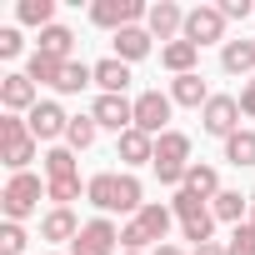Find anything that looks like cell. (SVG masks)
Wrapping results in <instances>:
<instances>
[{"mask_svg": "<svg viewBox=\"0 0 255 255\" xmlns=\"http://www.w3.org/2000/svg\"><path fill=\"white\" fill-rule=\"evenodd\" d=\"M230 255H255V220H245V225H235V235H230V245H225Z\"/></svg>", "mask_w": 255, "mask_h": 255, "instance_id": "836d02e7", "label": "cell"}, {"mask_svg": "<svg viewBox=\"0 0 255 255\" xmlns=\"http://www.w3.org/2000/svg\"><path fill=\"white\" fill-rule=\"evenodd\" d=\"M145 30L155 35V40H185V10L175 5V0H155V5L145 10Z\"/></svg>", "mask_w": 255, "mask_h": 255, "instance_id": "5bb4252c", "label": "cell"}, {"mask_svg": "<svg viewBox=\"0 0 255 255\" xmlns=\"http://www.w3.org/2000/svg\"><path fill=\"white\" fill-rule=\"evenodd\" d=\"M220 15L225 20H245V15H255V5L250 0H220Z\"/></svg>", "mask_w": 255, "mask_h": 255, "instance_id": "d590c367", "label": "cell"}, {"mask_svg": "<svg viewBox=\"0 0 255 255\" xmlns=\"http://www.w3.org/2000/svg\"><path fill=\"white\" fill-rule=\"evenodd\" d=\"M25 75H30L35 85H50V90H55V85H60V75H65V60H55V55H40V50H35V55L25 60Z\"/></svg>", "mask_w": 255, "mask_h": 255, "instance_id": "4316f807", "label": "cell"}, {"mask_svg": "<svg viewBox=\"0 0 255 255\" xmlns=\"http://www.w3.org/2000/svg\"><path fill=\"white\" fill-rule=\"evenodd\" d=\"M35 105H40V95H35V80L25 70L0 75V110H5V115H30Z\"/></svg>", "mask_w": 255, "mask_h": 255, "instance_id": "7c38bea8", "label": "cell"}, {"mask_svg": "<svg viewBox=\"0 0 255 255\" xmlns=\"http://www.w3.org/2000/svg\"><path fill=\"white\" fill-rule=\"evenodd\" d=\"M235 100H240V115H245V120H255V80H245V90H240Z\"/></svg>", "mask_w": 255, "mask_h": 255, "instance_id": "8d00e7d4", "label": "cell"}, {"mask_svg": "<svg viewBox=\"0 0 255 255\" xmlns=\"http://www.w3.org/2000/svg\"><path fill=\"white\" fill-rule=\"evenodd\" d=\"M185 170H190V135L185 130H165L155 140V175H160V185L180 190L185 185Z\"/></svg>", "mask_w": 255, "mask_h": 255, "instance_id": "8992f818", "label": "cell"}, {"mask_svg": "<svg viewBox=\"0 0 255 255\" xmlns=\"http://www.w3.org/2000/svg\"><path fill=\"white\" fill-rule=\"evenodd\" d=\"M145 10H150V5H140V0H95V5H90V20H95L100 30L120 35V30H130V25H145Z\"/></svg>", "mask_w": 255, "mask_h": 255, "instance_id": "52a82bcc", "label": "cell"}, {"mask_svg": "<svg viewBox=\"0 0 255 255\" xmlns=\"http://www.w3.org/2000/svg\"><path fill=\"white\" fill-rule=\"evenodd\" d=\"M150 40H155V35H150L145 25H130V30H120V35H115V60H125V65L145 60V55H150Z\"/></svg>", "mask_w": 255, "mask_h": 255, "instance_id": "ffe728a7", "label": "cell"}, {"mask_svg": "<svg viewBox=\"0 0 255 255\" xmlns=\"http://www.w3.org/2000/svg\"><path fill=\"white\" fill-rule=\"evenodd\" d=\"M40 200H50V185L40 180V175H10L5 180V190H0V210H5V220H25V215H35L40 210Z\"/></svg>", "mask_w": 255, "mask_h": 255, "instance_id": "5b68a950", "label": "cell"}, {"mask_svg": "<svg viewBox=\"0 0 255 255\" xmlns=\"http://www.w3.org/2000/svg\"><path fill=\"white\" fill-rule=\"evenodd\" d=\"M225 160H230L235 170H250V165H255V130H235V135L225 140Z\"/></svg>", "mask_w": 255, "mask_h": 255, "instance_id": "f546056e", "label": "cell"}, {"mask_svg": "<svg viewBox=\"0 0 255 255\" xmlns=\"http://www.w3.org/2000/svg\"><path fill=\"white\" fill-rule=\"evenodd\" d=\"M220 70L225 75H250L255 70V40H225L220 45Z\"/></svg>", "mask_w": 255, "mask_h": 255, "instance_id": "603a6c76", "label": "cell"}, {"mask_svg": "<svg viewBox=\"0 0 255 255\" xmlns=\"http://www.w3.org/2000/svg\"><path fill=\"white\" fill-rule=\"evenodd\" d=\"M25 245H30L25 225H15V220H5V225H0V255H25Z\"/></svg>", "mask_w": 255, "mask_h": 255, "instance_id": "1f68e13d", "label": "cell"}, {"mask_svg": "<svg viewBox=\"0 0 255 255\" xmlns=\"http://www.w3.org/2000/svg\"><path fill=\"white\" fill-rule=\"evenodd\" d=\"M55 255H60V250H55Z\"/></svg>", "mask_w": 255, "mask_h": 255, "instance_id": "b9f144b4", "label": "cell"}, {"mask_svg": "<svg viewBox=\"0 0 255 255\" xmlns=\"http://www.w3.org/2000/svg\"><path fill=\"white\" fill-rule=\"evenodd\" d=\"M95 135H100V125H95V115L85 110V115H70V130H65V145L80 155V150H90L95 145Z\"/></svg>", "mask_w": 255, "mask_h": 255, "instance_id": "f1b7e54d", "label": "cell"}, {"mask_svg": "<svg viewBox=\"0 0 255 255\" xmlns=\"http://www.w3.org/2000/svg\"><path fill=\"white\" fill-rule=\"evenodd\" d=\"M185 190H195L200 200H215L225 185H220V170H215V165H205V160H190V170H185Z\"/></svg>", "mask_w": 255, "mask_h": 255, "instance_id": "cb8c5ba5", "label": "cell"}, {"mask_svg": "<svg viewBox=\"0 0 255 255\" xmlns=\"http://www.w3.org/2000/svg\"><path fill=\"white\" fill-rule=\"evenodd\" d=\"M90 115H95L100 130H115V135L135 130V100H125V95H95Z\"/></svg>", "mask_w": 255, "mask_h": 255, "instance_id": "4fadbf2b", "label": "cell"}, {"mask_svg": "<svg viewBox=\"0 0 255 255\" xmlns=\"http://www.w3.org/2000/svg\"><path fill=\"white\" fill-rule=\"evenodd\" d=\"M70 255H120V230H115V220H110V215L85 220L80 235H75V245H70Z\"/></svg>", "mask_w": 255, "mask_h": 255, "instance_id": "ba28073f", "label": "cell"}, {"mask_svg": "<svg viewBox=\"0 0 255 255\" xmlns=\"http://www.w3.org/2000/svg\"><path fill=\"white\" fill-rule=\"evenodd\" d=\"M120 255H140V250H120Z\"/></svg>", "mask_w": 255, "mask_h": 255, "instance_id": "60d3db41", "label": "cell"}, {"mask_svg": "<svg viewBox=\"0 0 255 255\" xmlns=\"http://www.w3.org/2000/svg\"><path fill=\"white\" fill-rule=\"evenodd\" d=\"M170 100H175V105H190V110H205V105H210V85H205V75H200V70L175 75V80H170Z\"/></svg>", "mask_w": 255, "mask_h": 255, "instance_id": "ac0fdd59", "label": "cell"}, {"mask_svg": "<svg viewBox=\"0 0 255 255\" xmlns=\"http://www.w3.org/2000/svg\"><path fill=\"white\" fill-rule=\"evenodd\" d=\"M50 185V205H70V200H80L85 195V180L75 175V180H45Z\"/></svg>", "mask_w": 255, "mask_h": 255, "instance_id": "d6a6232c", "label": "cell"}, {"mask_svg": "<svg viewBox=\"0 0 255 255\" xmlns=\"http://www.w3.org/2000/svg\"><path fill=\"white\" fill-rule=\"evenodd\" d=\"M35 50H40V55H55V60H75V30L55 20V25L40 30V45H35Z\"/></svg>", "mask_w": 255, "mask_h": 255, "instance_id": "44dd1931", "label": "cell"}, {"mask_svg": "<svg viewBox=\"0 0 255 255\" xmlns=\"http://www.w3.org/2000/svg\"><path fill=\"white\" fill-rule=\"evenodd\" d=\"M40 160H45V180H75V175H80V165H75V150H70V145H50Z\"/></svg>", "mask_w": 255, "mask_h": 255, "instance_id": "d4e9b609", "label": "cell"}, {"mask_svg": "<svg viewBox=\"0 0 255 255\" xmlns=\"http://www.w3.org/2000/svg\"><path fill=\"white\" fill-rule=\"evenodd\" d=\"M25 125H30V135H35V140H65L70 115L60 110V100H40V105L25 115Z\"/></svg>", "mask_w": 255, "mask_h": 255, "instance_id": "9a60e30c", "label": "cell"}, {"mask_svg": "<svg viewBox=\"0 0 255 255\" xmlns=\"http://www.w3.org/2000/svg\"><path fill=\"white\" fill-rule=\"evenodd\" d=\"M25 50V40H20V30L15 25H5V30H0V60H15Z\"/></svg>", "mask_w": 255, "mask_h": 255, "instance_id": "e575fe53", "label": "cell"}, {"mask_svg": "<svg viewBox=\"0 0 255 255\" xmlns=\"http://www.w3.org/2000/svg\"><path fill=\"white\" fill-rule=\"evenodd\" d=\"M85 200L100 210V215H140L145 205V190L130 170H100L85 180Z\"/></svg>", "mask_w": 255, "mask_h": 255, "instance_id": "6da1fadb", "label": "cell"}, {"mask_svg": "<svg viewBox=\"0 0 255 255\" xmlns=\"http://www.w3.org/2000/svg\"><path fill=\"white\" fill-rule=\"evenodd\" d=\"M250 220H255V195H250Z\"/></svg>", "mask_w": 255, "mask_h": 255, "instance_id": "ab89813d", "label": "cell"}, {"mask_svg": "<svg viewBox=\"0 0 255 255\" xmlns=\"http://www.w3.org/2000/svg\"><path fill=\"white\" fill-rule=\"evenodd\" d=\"M170 225H175V210L160 205V200H145L140 215H130V220L120 225V250H140V255H150L155 245H165Z\"/></svg>", "mask_w": 255, "mask_h": 255, "instance_id": "7a4b0ae2", "label": "cell"}, {"mask_svg": "<svg viewBox=\"0 0 255 255\" xmlns=\"http://www.w3.org/2000/svg\"><path fill=\"white\" fill-rule=\"evenodd\" d=\"M115 155H120L125 170H135V165H155V135H145V130H125L120 145H115Z\"/></svg>", "mask_w": 255, "mask_h": 255, "instance_id": "e0dca14e", "label": "cell"}, {"mask_svg": "<svg viewBox=\"0 0 255 255\" xmlns=\"http://www.w3.org/2000/svg\"><path fill=\"white\" fill-rule=\"evenodd\" d=\"M190 255H230V250H225V245H220V240H205V245H195V250H190Z\"/></svg>", "mask_w": 255, "mask_h": 255, "instance_id": "74e56055", "label": "cell"}, {"mask_svg": "<svg viewBox=\"0 0 255 255\" xmlns=\"http://www.w3.org/2000/svg\"><path fill=\"white\" fill-rule=\"evenodd\" d=\"M35 150H40V140L30 135L25 115H0V160H5V170L25 175V165L35 160Z\"/></svg>", "mask_w": 255, "mask_h": 255, "instance_id": "3957f363", "label": "cell"}, {"mask_svg": "<svg viewBox=\"0 0 255 255\" xmlns=\"http://www.w3.org/2000/svg\"><path fill=\"white\" fill-rule=\"evenodd\" d=\"M210 210H215V220H225V225H245L250 195H240V190H220V195L210 200Z\"/></svg>", "mask_w": 255, "mask_h": 255, "instance_id": "484cf974", "label": "cell"}, {"mask_svg": "<svg viewBox=\"0 0 255 255\" xmlns=\"http://www.w3.org/2000/svg\"><path fill=\"white\" fill-rule=\"evenodd\" d=\"M150 255H185V250H180V245H170V240H165V245H155V250H150Z\"/></svg>", "mask_w": 255, "mask_h": 255, "instance_id": "f35d334b", "label": "cell"}, {"mask_svg": "<svg viewBox=\"0 0 255 255\" xmlns=\"http://www.w3.org/2000/svg\"><path fill=\"white\" fill-rule=\"evenodd\" d=\"M15 20H20V25H30V30L55 25V0H20V5H15Z\"/></svg>", "mask_w": 255, "mask_h": 255, "instance_id": "83f0119b", "label": "cell"}, {"mask_svg": "<svg viewBox=\"0 0 255 255\" xmlns=\"http://www.w3.org/2000/svg\"><path fill=\"white\" fill-rule=\"evenodd\" d=\"M75 235H80V220H75L70 205H50L40 215V240L45 245H75Z\"/></svg>", "mask_w": 255, "mask_h": 255, "instance_id": "2e32d148", "label": "cell"}, {"mask_svg": "<svg viewBox=\"0 0 255 255\" xmlns=\"http://www.w3.org/2000/svg\"><path fill=\"white\" fill-rule=\"evenodd\" d=\"M200 130L215 135V140H230L235 130H245L240 125V100L235 95H210V105L200 110Z\"/></svg>", "mask_w": 255, "mask_h": 255, "instance_id": "9c48e42d", "label": "cell"}, {"mask_svg": "<svg viewBox=\"0 0 255 255\" xmlns=\"http://www.w3.org/2000/svg\"><path fill=\"white\" fill-rule=\"evenodd\" d=\"M170 110H175V100L170 95H160V90H140L135 95V130H145V135H165L170 130Z\"/></svg>", "mask_w": 255, "mask_h": 255, "instance_id": "30bf717a", "label": "cell"}, {"mask_svg": "<svg viewBox=\"0 0 255 255\" xmlns=\"http://www.w3.org/2000/svg\"><path fill=\"white\" fill-rule=\"evenodd\" d=\"M160 65H165L170 75H190V70L200 65V45H190V40H170V45H160Z\"/></svg>", "mask_w": 255, "mask_h": 255, "instance_id": "7402d4cb", "label": "cell"}, {"mask_svg": "<svg viewBox=\"0 0 255 255\" xmlns=\"http://www.w3.org/2000/svg\"><path fill=\"white\" fill-rule=\"evenodd\" d=\"M185 40L190 45H225V15H220V5H195V10H185Z\"/></svg>", "mask_w": 255, "mask_h": 255, "instance_id": "8fae6325", "label": "cell"}, {"mask_svg": "<svg viewBox=\"0 0 255 255\" xmlns=\"http://www.w3.org/2000/svg\"><path fill=\"white\" fill-rule=\"evenodd\" d=\"M170 210H175V220H180V230H185V240H190V250L195 245H205L210 235H215V210H210V200H200L195 190H175L170 195Z\"/></svg>", "mask_w": 255, "mask_h": 255, "instance_id": "277c9868", "label": "cell"}, {"mask_svg": "<svg viewBox=\"0 0 255 255\" xmlns=\"http://www.w3.org/2000/svg\"><path fill=\"white\" fill-rule=\"evenodd\" d=\"M130 65L125 60H115V55H105V60H95V85H100V95H125L130 90Z\"/></svg>", "mask_w": 255, "mask_h": 255, "instance_id": "d6986e66", "label": "cell"}, {"mask_svg": "<svg viewBox=\"0 0 255 255\" xmlns=\"http://www.w3.org/2000/svg\"><path fill=\"white\" fill-rule=\"evenodd\" d=\"M85 85H95V65H85V60H65V75H60V95H80Z\"/></svg>", "mask_w": 255, "mask_h": 255, "instance_id": "4dcf8cb0", "label": "cell"}]
</instances>
